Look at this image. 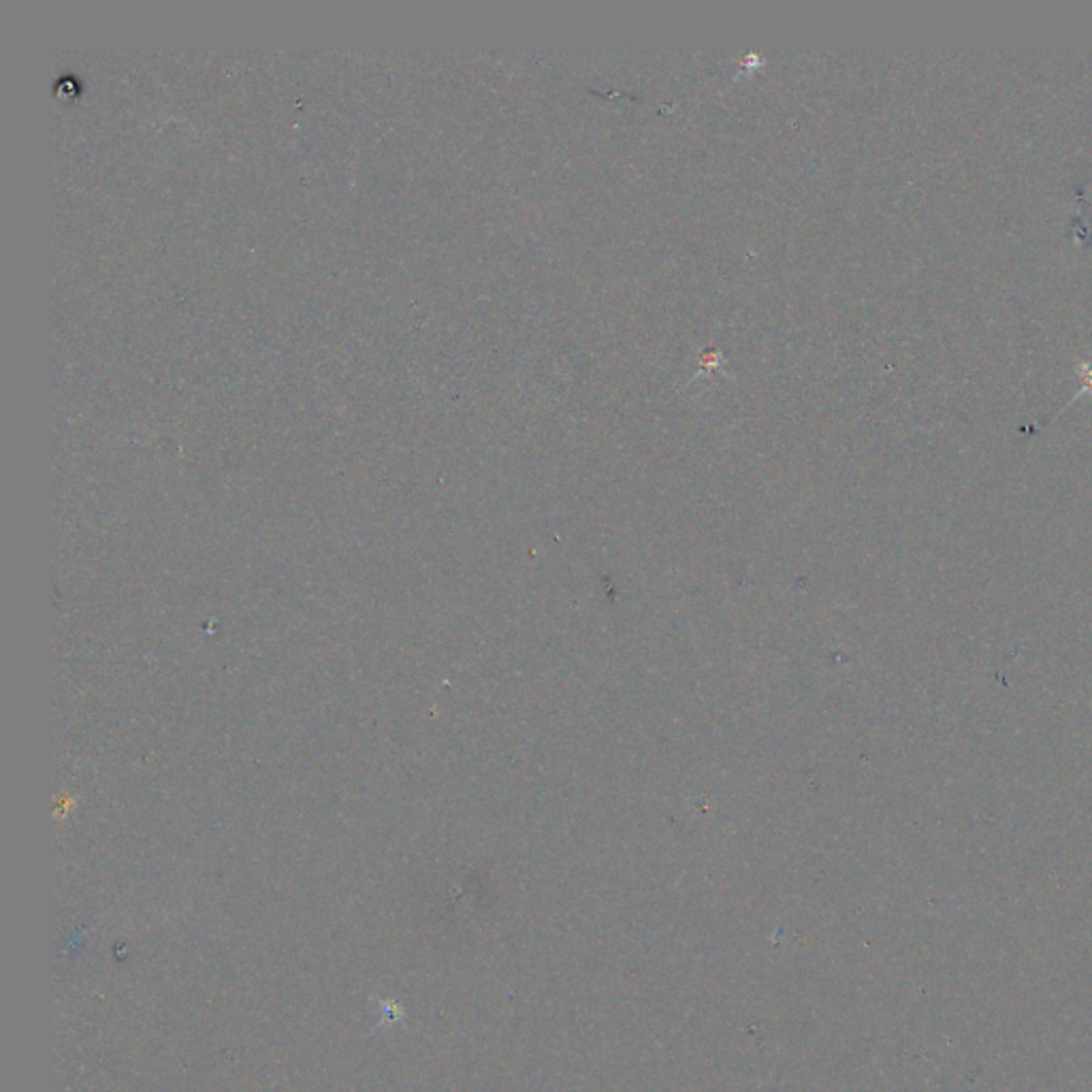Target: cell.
Returning <instances> with one entry per match:
<instances>
[{
  "instance_id": "obj_1",
  "label": "cell",
  "mask_w": 1092,
  "mask_h": 1092,
  "mask_svg": "<svg viewBox=\"0 0 1092 1092\" xmlns=\"http://www.w3.org/2000/svg\"><path fill=\"white\" fill-rule=\"evenodd\" d=\"M1075 371H1077L1079 380H1082V387L1077 389L1073 399L1065 405V410H1067L1069 405H1072L1075 399L1086 395V393H1092V361H1077V363H1075Z\"/></svg>"
}]
</instances>
